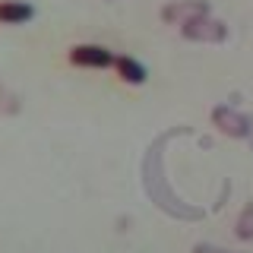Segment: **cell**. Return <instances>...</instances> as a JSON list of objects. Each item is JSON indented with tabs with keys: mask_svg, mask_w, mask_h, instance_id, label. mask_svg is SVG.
Here are the masks:
<instances>
[{
	"mask_svg": "<svg viewBox=\"0 0 253 253\" xmlns=\"http://www.w3.org/2000/svg\"><path fill=\"white\" fill-rule=\"evenodd\" d=\"M114 60L117 57L101 44H76V47H70V63L85 67V70H108V67H114Z\"/></svg>",
	"mask_w": 253,
	"mask_h": 253,
	"instance_id": "obj_3",
	"label": "cell"
},
{
	"mask_svg": "<svg viewBox=\"0 0 253 253\" xmlns=\"http://www.w3.org/2000/svg\"><path fill=\"white\" fill-rule=\"evenodd\" d=\"M35 16V6L26 0H0V22L3 26H22Z\"/></svg>",
	"mask_w": 253,
	"mask_h": 253,
	"instance_id": "obj_5",
	"label": "cell"
},
{
	"mask_svg": "<svg viewBox=\"0 0 253 253\" xmlns=\"http://www.w3.org/2000/svg\"><path fill=\"white\" fill-rule=\"evenodd\" d=\"M114 67H117V73H121L124 83H130V85H142L146 83V67L136 60V57H126V54H121V57L114 60Z\"/></svg>",
	"mask_w": 253,
	"mask_h": 253,
	"instance_id": "obj_6",
	"label": "cell"
},
{
	"mask_svg": "<svg viewBox=\"0 0 253 253\" xmlns=\"http://www.w3.org/2000/svg\"><path fill=\"white\" fill-rule=\"evenodd\" d=\"M234 234L241 237V241H253V200L241 209V215H237V225H234Z\"/></svg>",
	"mask_w": 253,
	"mask_h": 253,
	"instance_id": "obj_7",
	"label": "cell"
},
{
	"mask_svg": "<svg viewBox=\"0 0 253 253\" xmlns=\"http://www.w3.org/2000/svg\"><path fill=\"white\" fill-rule=\"evenodd\" d=\"M193 253H231V250H225V247H215V244H196Z\"/></svg>",
	"mask_w": 253,
	"mask_h": 253,
	"instance_id": "obj_9",
	"label": "cell"
},
{
	"mask_svg": "<svg viewBox=\"0 0 253 253\" xmlns=\"http://www.w3.org/2000/svg\"><path fill=\"white\" fill-rule=\"evenodd\" d=\"M180 35L187 42H203V44H221L228 38V26L221 19H212V16H203V19H193L187 26H180Z\"/></svg>",
	"mask_w": 253,
	"mask_h": 253,
	"instance_id": "obj_1",
	"label": "cell"
},
{
	"mask_svg": "<svg viewBox=\"0 0 253 253\" xmlns=\"http://www.w3.org/2000/svg\"><path fill=\"white\" fill-rule=\"evenodd\" d=\"M250 139H253V130H250Z\"/></svg>",
	"mask_w": 253,
	"mask_h": 253,
	"instance_id": "obj_10",
	"label": "cell"
},
{
	"mask_svg": "<svg viewBox=\"0 0 253 253\" xmlns=\"http://www.w3.org/2000/svg\"><path fill=\"white\" fill-rule=\"evenodd\" d=\"M203 16H209L206 0H174V3L162 6V22H168V26H187V22L203 19Z\"/></svg>",
	"mask_w": 253,
	"mask_h": 253,
	"instance_id": "obj_2",
	"label": "cell"
},
{
	"mask_svg": "<svg viewBox=\"0 0 253 253\" xmlns=\"http://www.w3.org/2000/svg\"><path fill=\"white\" fill-rule=\"evenodd\" d=\"M19 108H22L19 98H16V95L6 89L3 83H0V114H10L13 117V114H19Z\"/></svg>",
	"mask_w": 253,
	"mask_h": 253,
	"instance_id": "obj_8",
	"label": "cell"
},
{
	"mask_svg": "<svg viewBox=\"0 0 253 253\" xmlns=\"http://www.w3.org/2000/svg\"><path fill=\"white\" fill-rule=\"evenodd\" d=\"M212 124H215L225 136H234V139L250 136V130H253V121H250V117L237 114V111L228 108V105H218L215 111H212Z\"/></svg>",
	"mask_w": 253,
	"mask_h": 253,
	"instance_id": "obj_4",
	"label": "cell"
}]
</instances>
